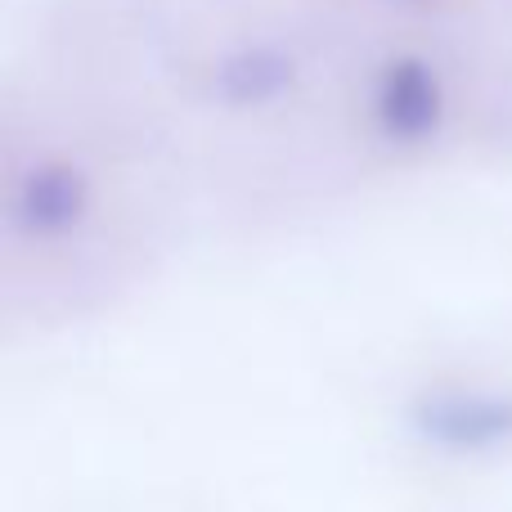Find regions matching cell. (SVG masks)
Instances as JSON below:
<instances>
[{
    "label": "cell",
    "mask_w": 512,
    "mask_h": 512,
    "mask_svg": "<svg viewBox=\"0 0 512 512\" xmlns=\"http://www.w3.org/2000/svg\"><path fill=\"white\" fill-rule=\"evenodd\" d=\"M409 427L441 454L512 450V391H427L409 405Z\"/></svg>",
    "instance_id": "obj_1"
},
{
    "label": "cell",
    "mask_w": 512,
    "mask_h": 512,
    "mask_svg": "<svg viewBox=\"0 0 512 512\" xmlns=\"http://www.w3.org/2000/svg\"><path fill=\"white\" fill-rule=\"evenodd\" d=\"M90 212V180L77 167H41L14 189V225L41 239L77 230Z\"/></svg>",
    "instance_id": "obj_2"
},
{
    "label": "cell",
    "mask_w": 512,
    "mask_h": 512,
    "mask_svg": "<svg viewBox=\"0 0 512 512\" xmlns=\"http://www.w3.org/2000/svg\"><path fill=\"white\" fill-rule=\"evenodd\" d=\"M378 122L391 140H427L441 122V86L423 63H391L378 86Z\"/></svg>",
    "instance_id": "obj_3"
}]
</instances>
